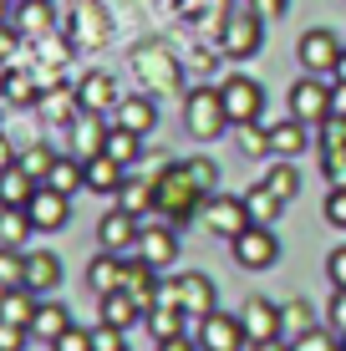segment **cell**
I'll return each mask as SVG.
<instances>
[{
	"label": "cell",
	"mask_w": 346,
	"mask_h": 351,
	"mask_svg": "<svg viewBox=\"0 0 346 351\" xmlns=\"http://www.w3.org/2000/svg\"><path fill=\"white\" fill-rule=\"evenodd\" d=\"M5 102H16V107H31V102H41V82L31 77V71H5Z\"/></svg>",
	"instance_id": "obj_34"
},
{
	"label": "cell",
	"mask_w": 346,
	"mask_h": 351,
	"mask_svg": "<svg viewBox=\"0 0 346 351\" xmlns=\"http://www.w3.org/2000/svg\"><path fill=\"white\" fill-rule=\"evenodd\" d=\"M10 5H16V0H0V26L10 21Z\"/></svg>",
	"instance_id": "obj_52"
},
{
	"label": "cell",
	"mask_w": 346,
	"mask_h": 351,
	"mask_svg": "<svg viewBox=\"0 0 346 351\" xmlns=\"http://www.w3.org/2000/svg\"><path fill=\"white\" fill-rule=\"evenodd\" d=\"M36 306H41V295L26 285H10L0 290V321H16V326H31L36 321Z\"/></svg>",
	"instance_id": "obj_24"
},
{
	"label": "cell",
	"mask_w": 346,
	"mask_h": 351,
	"mask_svg": "<svg viewBox=\"0 0 346 351\" xmlns=\"http://www.w3.org/2000/svg\"><path fill=\"white\" fill-rule=\"evenodd\" d=\"M194 341H199V351H240V346H249V331L230 311H209V316L194 326Z\"/></svg>",
	"instance_id": "obj_6"
},
{
	"label": "cell",
	"mask_w": 346,
	"mask_h": 351,
	"mask_svg": "<svg viewBox=\"0 0 346 351\" xmlns=\"http://www.w3.org/2000/svg\"><path fill=\"white\" fill-rule=\"evenodd\" d=\"M230 255H234L240 270H270V265L280 260V239H275L270 224H249L245 234L230 239Z\"/></svg>",
	"instance_id": "obj_5"
},
{
	"label": "cell",
	"mask_w": 346,
	"mask_h": 351,
	"mask_svg": "<svg viewBox=\"0 0 346 351\" xmlns=\"http://www.w3.org/2000/svg\"><path fill=\"white\" fill-rule=\"evenodd\" d=\"M56 285H62V260H56L51 250H26V290L51 295Z\"/></svg>",
	"instance_id": "obj_17"
},
{
	"label": "cell",
	"mask_w": 346,
	"mask_h": 351,
	"mask_svg": "<svg viewBox=\"0 0 346 351\" xmlns=\"http://www.w3.org/2000/svg\"><path fill=\"white\" fill-rule=\"evenodd\" d=\"M148 311H143V300L133 290H107L102 295V326H117V331H127V326H138Z\"/></svg>",
	"instance_id": "obj_19"
},
{
	"label": "cell",
	"mask_w": 346,
	"mask_h": 351,
	"mask_svg": "<svg viewBox=\"0 0 346 351\" xmlns=\"http://www.w3.org/2000/svg\"><path fill=\"white\" fill-rule=\"evenodd\" d=\"M31 234H36L31 214H26V209H10V204H0V245L26 250V239H31Z\"/></svg>",
	"instance_id": "obj_27"
},
{
	"label": "cell",
	"mask_w": 346,
	"mask_h": 351,
	"mask_svg": "<svg viewBox=\"0 0 346 351\" xmlns=\"http://www.w3.org/2000/svg\"><path fill=\"white\" fill-rule=\"evenodd\" d=\"M219 41H224V51L240 56V62H245V56H255V51H260V21H255V10L240 5L230 21H224V36H219Z\"/></svg>",
	"instance_id": "obj_13"
},
{
	"label": "cell",
	"mask_w": 346,
	"mask_h": 351,
	"mask_svg": "<svg viewBox=\"0 0 346 351\" xmlns=\"http://www.w3.org/2000/svg\"><path fill=\"white\" fill-rule=\"evenodd\" d=\"M158 351H199L194 336H173V341H158Z\"/></svg>",
	"instance_id": "obj_49"
},
{
	"label": "cell",
	"mask_w": 346,
	"mask_h": 351,
	"mask_svg": "<svg viewBox=\"0 0 346 351\" xmlns=\"http://www.w3.org/2000/svg\"><path fill=\"white\" fill-rule=\"evenodd\" d=\"M326 321H331V331H336V336H346V290H336V295H331Z\"/></svg>",
	"instance_id": "obj_44"
},
{
	"label": "cell",
	"mask_w": 346,
	"mask_h": 351,
	"mask_svg": "<svg viewBox=\"0 0 346 351\" xmlns=\"http://www.w3.org/2000/svg\"><path fill=\"white\" fill-rule=\"evenodd\" d=\"M112 112H117V128L138 132V138H143V132H153V128H158V107H153L148 97H123V102H117Z\"/></svg>",
	"instance_id": "obj_22"
},
{
	"label": "cell",
	"mask_w": 346,
	"mask_h": 351,
	"mask_svg": "<svg viewBox=\"0 0 346 351\" xmlns=\"http://www.w3.org/2000/svg\"><path fill=\"white\" fill-rule=\"evenodd\" d=\"M5 163H10V143L0 138V168H5Z\"/></svg>",
	"instance_id": "obj_54"
},
{
	"label": "cell",
	"mask_w": 346,
	"mask_h": 351,
	"mask_svg": "<svg viewBox=\"0 0 346 351\" xmlns=\"http://www.w3.org/2000/svg\"><path fill=\"white\" fill-rule=\"evenodd\" d=\"M123 280H127V260L112 255V250H102V255L87 265V285L97 290V295H107V290H123Z\"/></svg>",
	"instance_id": "obj_20"
},
{
	"label": "cell",
	"mask_w": 346,
	"mask_h": 351,
	"mask_svg": "<svg viewBox=\"0 0 346 351\" xmlns=\"http://www.w3.org/2000/svg\"><path fill=\"white\" fill-rule=\"evenodd\" d=\"M16 31L21 36H46L51 31V0H16Z\"/></svg>",
	"instance_id": "obj_29"
},
{
	"label": "cell",
	"mask_w": 346,
	"mask_h": 351,
	"mask_svg": "<svg viewBox=\"0 0 346 351\" xmlns=\"http://www.w3.org/2000/svg\"><path fill=\"white\" fill-rule=\"evenodd\" d=\"M123 97H117V82L107 77V71H87V77L77 82V107L82 112H107V107H117Z\"/></svg>",
	"instance_id": "obj_16"
},
{
	"label": "cell",
	"mask_w": 346,
	"mask_h": 351,
	"mask_svg": "<svg viewBox=\"0 0 346 351\" xmlns=\"http://www.w3.org/2000/svg\"><path fill=\"white\" fill-rule=\"evenodd\" d=\"M143 265H153V270H169V265L178 260V239H173V229L169 224H143V234H138V255Z\"/></svg>",
	"instance_id": "obj_12"
},
{
	"label": "cell",
	"mask_w": 346,
	"mask_h": 351,
	"mask_svg": "<svg viewBox=\"0 0 346 351\" xmlns=\"http://www.w3.org/2000/svg\"><path fill=\"white\" fill-rule=\"evenodd\" d=\"M158 306H178L188 321H204L209 311H219V290H214L209 275L188 270V275H178V280L158 285Z\"/></svg>",
	"instance_id": "obj_2"
},
{
	"label": "cell",
	"mask_w": 346,
	"mask_h": 351,
	"mask_svg": "<svg viewBox=\"0 0 346 351\" xmlns=\"http://www.w3.org/2000/svg\"><path fill=\"white\" fill-rule=\"evenodd\" d=\"M326 275H331V285H336V290H346V245H336V250H331Z\"/></svg>",
	"instance_id": "obj_45"
},
{
	"label": "cell",
	"mask_w": 346,
	"mask_h": 351,
	"mask_svg": "<svg viewBox=\"0 0 346 351\" xmlns=\"http://www.w3.org/2000/svg\"><path fill=\"white\" fill-rule=\"evenodd\" d=\"M123 351H127V346H123Z\"/></svg>",
	"instance_id": "obj_56"
},
{
	"label": "cell",
	"mask_w": 346,
	"mask_h": 351,
	"mask_svg": "<svg viewBox=\"0 0 346 351\" xmlns=\"http://www.w3.org/2000/svg\"><path fill=\"white\" fill-rule=\"evenodd\" d=\"M306 143H311V132H306L301 117H291V123H275V128H270V153H275V158H295Z\"/></svg>",
	"instance_id": "obj_25"
},
{
	"label": "cell",
	"mask_w": 346,
	"mask_h": 351,
	"mask_svg": "<svg viewBox=\"0 0 346 351\" xmlns=\"http://www.w3.org/2000/svg\"><path fill=\"white\" fill-rule=\"evenodd\" d=\"M326 219L336 229H346V189H331L326 193Z\"/></svg>",
	"instance_id": "obj_43"
},
{
	"label": "cell",
	"mask_w": 346,
	"mask_h": 351,
	"mask_svg": "<svg viewBox=\"0 0 346 351\" xmlns=\"http://www.w3.org/2000/svg\"><path fill=\"white\" fill-rule=\"evenodd\" d=\"M10 285H26V250L0 245V290H10Z\"/></svg>",
	"instance_id": "obj_35"
},
{
	"label": "cell",
	"mask_w": 346,
	"mask_h": 351,
	"mask_svg": "<svg viewBox=\"0 0 346 351\" xmlns=\"http://www.w3.org/2000/svg\"><path fill=\"white\" fill-rule=\"evenodd\" d=\"M117 204H123L127 214H138V219H143V214H148L153 204H158V189H153V184H143V178H127V184L117 189Z\"/></svg>",
	"instance_id": "obj_33"
},
{
	"label": "cell",
	"mask_w": 346,
	"mask_h": 351,
	"mask_svg": "<svg viewBox=\"0 0 346 351\" xmlns=\"http://www.w3.org/2000/svg\"><path fill=\"white\" fill-rule=\"evenodd\" d=\"M102 153H107V158H117V163H138V153H143V138H138V132H127V128H107V138H102Z\"/></svg>",
	"instance_id": "obj_30"
},
{
	"label": "cell",
	"mask_w": 346,
	"mask_h": 351,
	"mask_svg": "<svg viewBox=\"0 0 346 351\" xmlns=\"http://www.w3.org/2000/svg\"><path fill=\"white\" fill-rule=\"evenodd\" d=\"M245 351H291V346H285V341H280V336H270V341H249Z\"/></svg>",
	"instance_id": "obj_50"
},
{
	"label": "cell",
	"mask_w": 346,
	"mask_h": 351,
	"mask_svg": "<svg viewBox=\"0 0 346 351\" xmlns=\"http://www.w3.org/2000/svg\"><path fill=\"white\" fill-rule=\"evenodd\" d=\"M219 97H224V112H230V123H234V128L255 123V117L265 112V92H260V82H249V77L224 82V87H219Z\"/></svg>",
	"instance_id": "obj_9"
},
{
	"label": "cell",
	"mask_w": 346,
	"mask_h": 351,
	"mask_svg": "<svg viewBox=\"0 0 346 351\" xmlns=\"http://www.w3.org/2000/svg\"><path fill=\"white\" fill-rule=\"evenodd\" d=\"M285 5L291 0H265V16H285Z\"/></svg>",
	"instance_id": "obj_51"
},
{
	"label": "cell",
	"mask_w": 346,
	"mask_h": 351,
	"mask_svg": "<svg viewBox=\"0 0 346 351\" xmlns=\"http://www.w3.org/2000/svg\"><path fill=\"white\" fill-rule=\"evenodd\" d=\"M285 326H295V331H311V306L306 300H291V306H280Z\"/></svg>",
	"instance_id": "obj_42"
},
{
	"label": "cell",
	"mask_w": 346,
	"mask_h": 351,
	"mask_svg": "<svg viewBox=\"0 0 346 351\" xmlns=\"http://www.w3.org/2000/svg\"><path fill=\"white\" fill-rule=\"evenodd\" d=\"M26 214H31V224L41 229V234H51V229H62V224L71 219V209H66V193H56L51 184H41V189L31 193Z\"/></svg>",
	"instance_id": "obj_14"
},
{
	"label": "cell",
	"mask_w": 346,
	"mask_h": 351,
	"mask_svg": "<svg viewBox=\"0 0 346 351\" xmlns=\"http://www.w3.org/2000/svg\"><path fill=\"white\" fill-rule=\"evenodd\" d=\"M148 331L153 341H173V336H188V316L178 306H148Z\"/></svg>",
	"instance_id": "obj_26"
},
{
	"label": "cell",
	"mask_w": 346,
	"mask_h": 351,
	"mask_svg": "<svg viewBox=\"0 0 346 351\" xmlns=\"http://www.w3.org/2000/svg\"><path fill=\"white\" fill-rule=\"evenodd\" d=\"M295 51H301V66L311 71V77H326V71H336V62H341L346 46H341L326 26H316V31L301 36V46H295Z\"/></svg>",
	"instance_id": "obj_10"
},
{
	"label": "cell",
	"mask_w": 346,
	"mask_h": 351,
	"mask_svg": "<svg viewBox=\"0 0 346 351\" xmlns=\"http://www.w3.org/2000/svg\"><path fill=\"white\" fill-rule=\"evenodd\" d=\"M240 321H245V331H249V341H270V336H280V306L275 300H265V295H249L245 300V311H240Z\"/></svg>",
	"instance_id": "obj_15"
},
{
	"label": "cell",
	"mask_w": 346,
	"mask_h": 351,
	"mask_svg": "<svg viewBox=\"0 0 346 351\" xmlns=\"http://www.w3.org/2000/svg\"><path fill=\"white\" fill-rule=\"evenodd\" d=\"M26 341H31V326L0 321V351H26Z\"/></svg>",
	"instance_id": "obj_39"
},
{
	"label": "cell",
	"mask_w": 346,
	"mask_h": 351,
	"mask_svg": "<svg viewBox=\"0 0 346 351\" xmlns=\"http://www.w3.org/2000/svg\"><path fill=\"white\" fill-rule=\"evenodd\" d=\"M82 173H87V189L92 193H117L127 184V168L117 158H107V153H92V158H82Z\"/></svg>",
	"instance_id": "obj_18"
},
{
	"label": "cell",
	"mask_w": 346,
	"mask_h": 351,
	"mask_svg": "<svg viewBox=\"0 0 346 351\" xmlns=\"http://www.w3.org/2000/svg\"><path fill=\"white\" fill-rule=\"evenodd\" d=\"M260 184H265L270 193H275V199H285V204H291L295 193H301V173H295V163H291V158H275V163H270V173L260 178Z\"/></svg>",
	"instance_id": "obj_31"
},
{
	"label": "cell",
	"mask_w": 346,
	"mask_h": 351,
	"mask_svg": "<svg viewBox=\"0 0 346 351\" xmlns=\"http://www.w3.org/2000/svg\"><path fill=\"white\" fill-rule=\"evenodd\" d=\"M326 178H331V189H346V143L326 148Z\"/></svg>",
	"instance_id": "obj_40"
},
{
	"label": "cell",
	"mask_w": 346,
	"mask_h": 351,
	"mask_svg": "<svg viewBox=\"0 0 346 351\" xmlns=\"http://www.w3.org/2000/svg\"><path fill=\"white\" fill-rule=\"evenodd\" d=\"M16 41H21V31L0 26V62H10V51H16Z\"/></svg>",
	"instance_id": "obj_48"
},
{
	"label": "cell",
	"mask_w": 346,
	"mask_h": 351,
	"mask_svg": "<svg viewBox=\"0 0 346 351\" xmlns=\"http://www.w3.org/2000/svg\"><path fill=\"white\" fill-rule=\"evenodd\" d=\"M214 184H219V173H214V163H178L169 168V173H158V209H163V219L169 224H184V219H194L199 214V204L214 193Z\"/></svg>",
	"instance_id": "obj_1"
},
{
	"label": "cell",
	"mask_w": 346,
	"mask_h": 351,
	"mask_svg": "<svg viewBox=\"0 0 346 351\" xmlns=\"http://www.w3.org/2000/svg\"><path fill=\"white\" fill-rule=\"evenodd\" d=\"M336 82H346V51H341V62H336V71H331Z\"/></svg>",
	"instance_id": "obj_53"
},
{
	"label": "cell",
	"mask_w": 346,
	"mask_h": 351,
	"mask_svg": "<svg viewBox=\"0 0 346 351\" xmlns=\"http://www.w3.org/2000/svg\"><path fill=\"white\" fill-rule=\"evenodd\" d=\"M138 234H143L138 214H127L123 204H117V209H107L102 219H97V239H102V250H112V255H123V260H133V255H138Z\"/></svg>",
	"instance_id": "obj_7"
},
{
	"label": "cell",
	"mask_w": 346,
	"mask_h": 351,
	"mask_svg": "<svg viewBox=\"0 0 346 351\" xmlns=\"http://www.w3.org/2000/svg\"><path fill=\"white\" fill-rule=\"evenodd\" d=\"M46 184H51L56 193H77V189H87V173H82V158H56L51 163V173H46Z\"/></svg>",
	"instance_id": "obj_32"
},
{
	"label": "cell",
	"mask_w": 346,
	"mask_h": 351,
	"mask_svg": "<svg viewBox=\"0 0 346 351\" xmlns=\"http://www.w3.org/2000/svg\"><path fill=\"white\" fill-rule=\"evenodd\" d=\"M331 117H346V82H331Z\"/></svg>",
	"instance_id": "obj_47"
},
{
	"label": "cell",
	"mask_w": 346,
	"mask_h": 351,
	"mask_svg": "<svg viewBox=\"0 0 346 351\" xmlns=\"http://www.w3.org/2000/svg\"><path fill=\"white\" fill-rule=\"evenodd\" d=\"M97 351H123V331L117 326H97Z\"/></svg>",
	"instance_id": "obj_46"
},
{
	"label": "cell",
	"mask_w": 346,
	"mask_h": 351,
	"mask_svg": "<svg viewBox=\"0 0 346 351\" xmlns=\"http://www.w3.org/2000/svg\"><path fill=\"white\" fill-rule=\"evenodd\" d=\"M291 117H301L306 128L326 123V117H331V82H321V77L295 82V87H291Z\"/></svg>",
	"instance_id": "obj_8"
},
{
	"label": "cell",
	"mask_w": 346,
	"mask_h": 351,
	"mask_svg": "<svg viewBox=\"0 0 346 351\" xmlns=\"http://www.w3.org/2000/svg\"><path fill=\"white\" fill-rule=\"evenodd\" d=\"M291 351H341V341H336L331 331H316V326H311V331L295 336V346H291Z\"/></svg>",
	"instance_id": "obj_37"
},
{
	"label": "cell",
	"mask_w": 346,
	"mask_h": 351,
	"mask_svg": "<svg viewBox=\"0 0 346 351\" xmlns=\"http://www.w3.org/2000/svg\"><path fill=\"white\" fill-rule=\"evenodd\" d=\"M199 219H204V229L219 234V239H234V234H245V229L255 224L240 193H209V199L199 204Z\"/></svg>",
	"instance_id": "obj_4"
},
{
	"label": "cell",
	"mask_w": 346,
	"mask_h": 351,
	"mask_svg": "<svg viewBox=\"0 0 346 351\" xmlns=\"http://www.w3.org/2000/svg\"><path fill=\"white\" fill-rule=\"evenodd\" d=\"M184 123H188V132H194L199 143H214V138H219V132L230 128V112H224L219 87H194V92H188Z\"/></svg>",
	"instance_id": "obj_3"
},
{
	"label": "cell",
	"mask_w": 346,
	"mask_h": 351,
	"mask_svg": "<svg viewBox=\"0 0 346 351\" xmlns=\"http://www.w3.org/2000/svg\"><path fill=\"white\" fill-rule=\"evenodd\" d=\"M133 71L143 87H178V62L163 46H138L133 51Z\"/></svg>",
	"instance_id": "obj_11"
},
{
	"label": "cell",
	"mask_w": 346,
	"mask_h": 351,
	"mask_svg": "<svg viewBox=\"0 0 346 351\" xmlns=\"http://www.w3.org/2000/svg\"><path fill=\"white\" fill-rule=\"evenodd\" d=\"M51 351H97V331H87V326H77V321H71L66 331L51 341Z\"/></svg>",
	"instance_id": "obj_36"
},
{
	"label": "cell",
	"mask_w": 346,
	"mask_h": 351,
	"mask_svg": "<svg viewBox=\"0 0 346 351\" xmlns=\"http://www.w3.org/2000/svg\"><path fill=\"white\" fill-rule=\"evenodd\" d=\"M51 163H56V153H51V148H31L26 158H21V168H26V173L36 178V184H46V173H51Z\"/></svg>",
	"instance_id": "obj_38"
},
{
	"label": "cell",
	"mask_w": 346,
	"mask_h": 351,
	"mask_svg": "<svg viewBox=\"0 0 346 351\" xmlns=\"http://www.w3.org/2000/svg\"><path fill=\"white\" fill-rule=\"evenodd\" d=\"M66 326H71V311L62 306V300H41V306H36V321H31V336L51 346L56 336L66 331Z\"/></svg>",
	"instance_id": "obj_23"
},
{
	"label": "cell",
	"mask_w": 346,
	"mask_h": 351,
	"mask_svg": "<svg viewBox=\"0 0 346 351\" xmlns=\"http://www.w3.org/2000/svg\"><path fill=\"white\" fill-rule=\"evenodd\" d=\"M36 189H41V184H36V178H31L21 163H5V168H0V204H10V209H26Z\"/></svg>",
	"instance_id": "obj_21"
},
{
	"label": "cell",
	"mask_w": 346,
	"mask_h": 351,
	"mask_svg": "<svg viewBox=\"0 0 346 351\" xmlns=\"http://www.w3.org/2000/svg\"><path fill=\"white\" fill-rule=\"evenodd\" d=\"M341 351H346V336H341Z\"/></svg>",
	"instance_id": "obj_55"
},
{
	"label": "cell",
	"mask_w": 346,
	"mask_h": 351,
	"mask_svg": "<svg viewBox=\"0 0 346 351\" xmlns=\"http://www.w3.org/2000/svg\"><path fill=\"white\" fill-rule=\"evenodd\" d=\"M240 199H245V209H249V219H255V224H275V219H280V209H285V199H275V193H270L265 184L245 189Z\"/></svg>",
	"instance_id": "obj_28"
},
{
	"label": "cell",
	"mask_w": 346,
	"mask_h": 351,
	"mask_svg": "<svg viewBox=\"0 0 346 351\" xmlns=\"http://www.w3.org/2000/svg\"><path fill=\"white\" fill-rule=\"evenodd\" d=\"M102 138H107V128H97V123H77V143L87 148V158H92V153H102Z\"/></svg>",
	"instance_id": "obj_41"
}]
</instances>
